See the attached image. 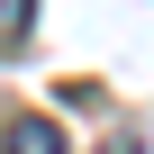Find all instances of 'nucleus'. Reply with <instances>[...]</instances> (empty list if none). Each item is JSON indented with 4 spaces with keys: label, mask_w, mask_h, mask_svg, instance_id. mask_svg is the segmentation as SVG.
Returning <instances> with one entry per match:
<instances>
[{
    "label": "nucleus",
    "mask_w": 154,
    "mask_h": 154,
    "mask_svg": "<svg viewBox=\"0 0 154 154\" xmlns=\"http://www.w3.org/2000/svg\"><path fill=\"white\" fill-rule=\"evenodd\" d=\"M0 154H63V127H45V118H9V127H0Z\"/></svg>",
    "instance_id": "1"
},
{
    "label": "nucleus",
    "mask_w": 154,
    "mask_h": 154,
    "mask_svg": "<svg viewBox=\"0 0 154 154\" xmlns=\"http://www.w3.org/2000/svg\"><path fill=\"white\" fill-rule=\"evenodd\" d=\"M27 27H36V0H0V45H18Z\"/></svg>",
    "instance_id": "2"
}]
</instances>
